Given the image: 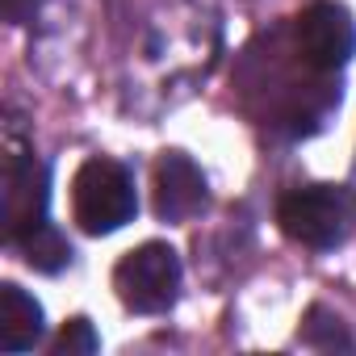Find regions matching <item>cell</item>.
<instances>
[{"mask_svg": "<svg viewBox=\"0 0 356 356\" xmlns=\"http://www.w3.org/2000/svg\"><path fill=\"white\" fill-rule=\"evenodd\" d=\"M113 289L134 314H163L181 293V256L168 243H143L113 268Z\"/></svg>", "mask_w": 356, "mask_h": 356, "instance_id": "7a4b0ae2", "label": "cell"}, {"mask_svg": "<svg viewBox=\"0 0 356 356\" xmlns=\"http://www.w3.org/2000/svg\"><path fill=\"white\" fill-rule=\"evenodd\" d=\"M97 348H101V339L88 318H72L55 339V356H92Z\"/></svg>", "mask_w": 356, "mask_h": 356, "instance_id": "30bf717a", "label": "cell"}, {"mask_svg": "<svg viewBox=\"0 0 356 356\" xmlns=\"http://www.w3.org/2000/svg\"><path fill=\"white\" fill-rule=\"evenodd\" d=\"M47 202H51L47 168L34 155L13 151L5 159V235L9 243H17L22 235L47 222Z\"/></svg>", "mask_w": 356, "mask_h": 356, "instance_id": "5b68a950", "label": "cell"}, {"mask_svg": "<svg viewBox=\"0 0 356 356\" xmlns=\"http://www.w3.org/2000/svg\"><path fill=\"white\" fill-rule=\"evenodd\" d=\"M42 339V306L22 285H0V352H30Z\"/></svg>", "mask_w": 356, "mask_h": 356, "instance_id": "52a82bcc", "label": "cell"}, {"mask_svg": "<svg viewBox=\"0 0 356 356\" xmlns=\"http://www.w3.org/2000/svg\"><path fill=\"white\" fill-rule=\"evenodd\" d=\"M298 51L314 72H339L356 55V26L343 5L335 0H314L298 17Z\"/></svg>", "mask_w": 356, "mask_h": 356, "instance_id": "277c9868", "label": "cell"}, {"mask_svg": "<svg viewBox=\"0 0 356 356\" xmlns=\"http://www.w3.org/2000/svg\"><path fill=\"white\" fill-rule=\"evenodd\" d=\"M72 214L88 235H113L138 214L134 197V176L126 163L92 155L80 163L72 181Z\"/></svg>", "mask_w": 356, "mask_h": 356, "instance_id": "6da1fadb", "label": "cell"}, {"mask_svg": "<svg viewBox=\"0 0 356 356\" xmlns=\"http://www.w3.org/2000/svg\"><path fill=\"white\" fill-rule=\"evenodd\" d=\"M17 248H22L26 264L38 268V273H59V268L72 260V243H67L51 222H42V227H34L30 235H22Z\"/></svg>", "mask_w": 356, "mask_h": 356, "instance_id": "ba28073f", "label": "cell"}, {"mask_svg": "<svg viewBox=\"0 0 356 356\" xmlns=\"http://www.w3.org/2000/svg\"><path fill=\"white\" fill-rule=\"evenodd\" d=\"M302 343H310V348H318V352H352L356 343H352V335L343 331V323L331 314V310H323V306H310V314H306V323H302Z\"/></svg>", "mask_w": 356, "mask_h": 356, "instance_id": "9c48e42d", "label": "cell"}, {"mask_svg": "<svg viewBox=\"0 0 356 356\" xmlns=\"http://www.w3.org/2000/svg\"><path fill=\"white\" fill-rule=\"evenodd\" d=\"M34 5H38V0H5V17H9L13 26H22V22H30Z\"/></svg>", "mask_w": 356, "mask_h": 356, "instance_id": "8fae6325", "label": "cell"}, {"mask_svg": "<svg viewBox=\"0 0 356 356\" xmlns=\"http://www.w3.org/2000/svg\"><path fill=\"white\" fill-rule=\"evenodd\" d=\"M210 202L206 176L189 155H163L155 163V214L159 222H189Z\"/></svg>", "mask_w": 356, "mask_h": 356, "instance_id": "8992f818", "label": "cell"}, {"mask_svg": "<svg viewBox=\"0 0 356 356\" xmlns=\"http://www.w3.org/2000/svg\"><path fill=\"white\" fill-rule=\"evenodd\" d=\"M277 222L289 239L314 248V252H327V248H339L352 231V202L343 189H331V185H310V189H293L281 197L277 206Z\"/></svg>", "mask_w": 356, "mask_h": 356, "instance_id": "3957f363", "label": "cell"}]
</instances>
